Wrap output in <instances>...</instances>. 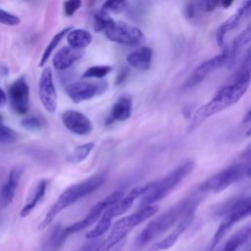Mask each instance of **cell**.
<instances>
[{"mask_svg":"<svg viewBox=\"0 0 251 251\" xmlns=\"http://www.w3.org/2000/svg\"><path fill=\"white\" fill-rule=\"evenodd\" d=\"M153 51L148 46H140L126 56V62L133 68L146 71L150 68L152 62Z\"/></svg>","mask_w":251,"mask_h":251,"instance_id":"21","label":"cell"},{"mask_svg":"<svg viewBox=\"0 0 251 251\" xmlns=\"http://www.w3.org/2000/svg\"><path fill=\"white\" fill-rule=\"evenodd\" d=\"M107 88L108 83L105 79H82L69 84L66 87V91L68 96L75 103H79L102 95L107 90Z\"/></svg>","mask_w":251,"mask_h":251,"instance_id":"9","label":"cell"},{"mask_svg":"<svg viewBox=\"0 0 251 251\" xmlns=\"http://www.w3.org/2000/svg\"><path fill=\"white\" fill-rule=\"evenodd\" d=\"M231 4H232V1H222V2H220V5H221L223 8H227V7H229Z\"/></svg>","mask_w":251,"mask_h":251,"instance_id":"39","label":"cell"},{"mask_svg":"<svg viewBox=\"0 0 251 251\" xmlns=\"http://www.w3.org/2000/svg\"><path fill=\"white\" fill-rule=\"evenodd\" d=\"M0 120H1V117H0Z\"/></svg>","mask_w":251,"mask_h":251,"instance_id":"42","label":"cell"},{"mask_svg":"<svg viewBox=\"0 0 251 251\" xmlns=\"http://www.w3.org/2000/svg\"><path fill=\"white\" fill-rule=\"evenodd\" d=\"M251 236L250 226H246L233 233L226 242L221 251H236L240 246L249 241Z\"/></svg>","mask_w":251,"mask_h":251,"instance_id":"24","label":"cell"},{"mask_svg":"<svg viewBox=\"0 0 251 251\" xmlns=\"http://www.w3.org/2000/svg\"><path fill=\"white\" fill-rule=\"evenodd\" d=\"M250 38H251V31H250V27L248 26L243 32H241V33L233 40L231 46L228 48L229 53H230V57H231V62L234 60L235 56L239 53V51L241 50V48L249 43Z\"/></svg>","mask_w":251,"mask_h":251,"instance_id":"28","label":"cell"},{"mask_svg":"<svg viewBox=\"0 0 251 251\" xmlns=\"http://www.w3.org/2000/svg\"><path fill=\"white\" fill-rule=\"evenodd\" d=\"M195 210L196 209L189 210L183 216V218L179 221V223L177 224L176 228L170 234H168L165 238H163L160 241H157L156 243L151 245L149 247V251H164V250H168L171 247H173L175 245V243L176 242L177 238L179 237V235L190 226V224L194 218Z\"/></svg>","mask_w":251,"mask_h":251,"instance_id":"15","label":"cell"},{"mask_svg":"<svg viewBox=\"0 0 251 251\" xmlns=\"http://www.w3.org/2000/svg\"><path fill=\"white\" fill-rule=\"evenodd\" d=\"M249 156L250 154L248 153L246 157H243L242 162L231 164L207 178L201 183L198 190L200 192H221L245 176H249Z\"/></svg>","mask_w":251,"mask_h":251,"instance_id":"7","label":"cell"},{"mask_svg":"<svg viewBox=\"0 0 251 251\" xmlns=\"http://www.w3.org/2000/svg\"><path fill=\"white\" fill-rule=\"evenodd\" d=\"M112 220L113 219L106 212H104L100 217V219L98 220V223L96 224L94 228H92L91 230L85 233V238L96 239L101 235H103L110 228L112 225Z\"/></svg>","mask_w":251,"mask_h":251,"instance_id":"27","label":"cell"},{"mask_svg":"<svg viewBox=\"0 0 251 251\" xmlns=\"http://www.w3.org/2000/svg\"><path fill=\"white\" fill-rule=\"evenodd\" d=\"M104 33L109 40L123 45H139L145 40V35L139 27L124 22L114 21Z\"/></svg>","mask_w":251,"mask_h":251,"instance_id":"8","label":"cell"},{"mask_svg":"<svg viewBox=\"0 0 251 251\" xmlns=\"http://www.w3.org/2000/svg\"><path fill=\"white\" fill-rule=\"evenodd\" d=\"M7 102V96L2 88H0V108L3 107Z\"/></svg>","mask_w":251,"mask_h":251,"instance_id":"37","label":"cell"},{"mask_svg":"<svg viewBox=\"0 0 251 251\" xmlns=\"http://www.w3.org/2000/svg\"><path fill=\"white\" fill-rule=\"evenodd\" d=\"M127 2L126 1H106L102 4L101 11L109 14L110 12L113 13H121L126 10Z\"/></svg>","mask_w":251,"mask_h":251,"instance_id":"32","label":"cell"},{"mask_svg":"<svg viewBox=\"0 0 251 251\" xmlns=\"http://www.w3.org/2000/svg\"><path fill=\"white\" fill-rule=\"evenodd\" d=\"M201 199L200 195H190L152 220L135 238L131 246V251L142 250L148 242L167 231L177 221H180L189 210L196 209Z\"/></svg>","mask_w":251,"mask_h":251,"instance_id":"1","label":"cell"},{"mask_svg":"<svg viewBox=\"0 0 251 251\" xmlns=\"http://www.w3.org/2000/svg\"><path fill=\"white\" fill-rule=\"evenodd\" d=\"M249 11H250V2L249 1L242 2L241 5L237 8L236 12L231 17H229L225 23H223V25L219 27L216 34V40L220 47L225 49V37L226 33L236 28L241 23V21L244 19V17L247 14H249Z\"/></svg>","mask_w":251,"mask_h":251,"instance_id":"16","label":"cell"},{"mask_svg":"<svg viewBox=\"0 0 251 251\" xmlns=\"http://www.w3.org/2000/svg\"><path fill=\"white\" fill-rule=\"evenodd\" d=\"M84 51L71 46H63L53 57V66L57 71H65L83 57Z\"/></svg>","mask_w":251,"mask_h":251,"instance_id":"19","label":"cell"},{"mask_svg":"<svg viewBox=\"0 0 251 251\" xmlns=\"http://www.w3.org/2000/svg\"><path fill=\"white\" fill-rule=\"evenodd\" d=\"M20 23H21V20L18 16L11 14L0 8V24L10 25V26H15V25H18Z\"/></svg>","mask_w":251,"mask_h":251,"instance_id":"33","label":"cell"},{"mask_svg":"<svg viewBox=\"0 0 251 251\" xmlns=\"http://www.w3.org/2000/svg\"><path fill=\"white\" fill-rule=\"evenodd\" d=\"M22 174L23 169L19 166H15L10 171L6 183L0 189V210L7 208L13 202Z\"/></svg>","mask_w":251,"mask_h":251,"instance_id":"18","label":"cell"},{"mask_svg":"<svg viewBox=\"0 0 251 251\" xmlns=\"http://www.w3.org/2000/svg\"><path fill=\"white\" fill-rule=\"evenodd\" d=\"M249 84L250 76H242L234 78L229 84L222 87L208 103L195 111L188 125L187 131H193L211 116L237 103L248 90Z\"/></svg>","mask_w":251,"mask_h":251,"instance_id":"2","label":"cell"},{"mask_svg":"<svg viewBox=\"0 0 251 251\" xmlns=\"http://www.w3.org/2000/svg\"><path fill=\"white\" fill-rule=\"evenodd\" d=\"M228 62H231V57L228 48L223 49L221 54L210 58L201 64H199L192 72L190 76L186 79L184 83V88H191L199 83H201L211 73L216 71L219 68L226 65Z\"/></svg>","mask_w":251,"mask_h":251,"instance_id":"10","label":"cell"},{"mask_svg":"<svg viewBox=\"0 0 251 251\" xmlns=\"http://www.w3.org/2000/svg\"><path fill=\"white\" fill-rule=\"evenodd\" d=\"M18 138L17 131L13 128L0 125V145H7L14 143Z\"/></svg>","mask_w":251,"mask_h":251,"instance_id":"31","label":"cell"},{"mask_svg":"<svg viewBox=\"0 0 251 251\" xmlns=\"http://www.w3.org/2000/svg\"><path fill=\"white\" fill-rule=\"evenodd\" d=\"M149 186H150V182H148L142 186H136V187L132 188L125 197H122L117 203H115L114 205L109 207L105 212L112 219L123 215L132 206L133 202L137 198L141 197L148 190Z\"/></svg>","mask_w":251,"mask_h":251,"instance_id":"17","label":"cell"},{"mask_svg":"<svg viewBox=\"0 0 251 251\" xmlns=\"http://www.w3.org/2000/svg\"><path fill=\"white\" fill-rule=\"evenodd\" d=\"M251 212V203H250V197L249 196H244L243 201L241 204L232 212H230L228 215L224 217L223 222L217 228L214 236L212 237V240L209 245V249L212 250L214 249L220 241L226 236L227 231L232 227L233 225L238 223L239 221L243 220L244 218L248 217Z\"/></svg>","mask_w":251,"mask_h":251,"instance_id":"11","label":"cell"},{"mask_svg":"<svg viewBox=\"0 0 251 251\" xmlns=\"http://www.w3.org/2000/svg\"><path fill=\"white\" fill-rule=\"evenodd\" d=\"M219 5H220V2H215V1L198 2L199 11H204V12H212V11L215 10Z\"/></svg>","mask_w":251,"mask_h":251,"instance_id":"36","label":"cell"},{"mask_svg":"<svg viewBox=\"0 0 251 251\" xmlns=\"http://www.w3.org/2000/svg\"><path fill=\"white\" fill-rule=\"evenodd\" d=\"M93 19H94L93 28L96 32L105 31L114 23V20L109 16V14L102 12L101 10L94 15Z\"/></svg>","mask_w":251,"mask_h":251,"instance_id":"30","label":"cell"},{"mask_svg":"<svg viewBox=\"0 0 251 251\" xmlns=\"http://www.w3.org/2000/svg\"><path fill=\"white\" fill-rule=\"evenodd\" d=\"M92 36L91 33L83 28H75L71 29L67 33V41L69 45L75 49L82 50L86 46H88L91 42Z\"/></svg>","mask_w":251,"mask_h":251,"instance_id":"22","label":"cell"},{"mask_svg":"<svg viewBox=\"0 0 251 251\" xmlns=\"http://www.w3.org/2000/svg\"><path fill=\"white\" fill-rule=\"evenodd\" d=\"M47 185H48V180L47 179H41L36 187L33 190V193L31 194L29 200L25 203V205L23 207L22 211H21V217L25 218L26 216H28L31 211L36 207V205L41 201V199L44 197L46 189H47Z\"/></svg>","mask_w":251,"mask_h":251,"instance_id":"23","label":"cell"},{"mask_svg":"<svg viewBox=\"0 0 251 251\" xmlns=\"http://www.w3.org/2000/svg\"><path fill=\"white\" fill-rule=\"evenodd\" d=\"M82 2L79 0H70L66 1L63 4L64 7V13L67 17H72L80 7Z\"/></svg>","mask_w":251,"mask_h":251,"instance_id":"35","label":"cell"},{"mask_svg":"<svg viewBox=\"0 0 251 251\" xmlns=\"http://www.w3.org/2000/svg\"><path fill=\"white\" fill-rule=\"evenodd\" d=\"M71 29H72V27H70V26L65 27V28L61 29L60 31H58V32L51 38L50 42L48 43V45L46 46V48L44 49V51H43V53H42V56H41V58H40L39 64H38L39 67H43V66L46 64L47 60H48L49 57L52 55V53H53V51L55 50V48L58 46V44H59L60 41L63 39V37H64L65 35H67V33H68Z\"/></svg>","mask_w":251,"mask_h":251,"instance_id":"26","label":"cell"},{"mask_svg":"<svg viewBox=\"0 0 251 251\" xmlns=\"http://www.w3.org/2000/svg\"><path fill=\"white\" fill-rule=\"evenodd\" d=\"M21 126L28 130H38L42 126L41 120L35 116H30L24 118L21 121Z\"/></svg>","mask_w":251,"mask_h":251,"instance_id":"34","label":"cell"},{"mask_svg":"<svg viewBox=\"0 0 251 251\" xmlns=\"http://www.w3.org/2000/svg\"><path fill=\"white\" fill-rule=\"evenodd\" d=\"M158 210L159 207L157 205H148L141 207L133 214L118 220L113 225L110 234L97 245L95 251H109L124 238H126L131 229L154 216Z\"/></svg>","mask_w":251,"mask_h":251,"instance_id":"6","label":"cell"},{"mask_svg":"<svg viewBox=\"0 0 251 251\" xmlns=\"http://www.w3.org/2000/svg\"><path fill=\"white\" fill-rule=\"evenodd\" d=\"M106 177L107 176L104 173L96 174L66 188L49 208L39 224L38 229L46 228L63 210L98 189L105 182Z\"/></svg>","mask_w":251,"mask_h":251,"instance_id":"3","label":"cell"},{"mask_svg":"<svg viewBox=\"0 0 251 251\" xmlns=\"http://www.w3.org/2000/svg\"><path fill=\"white\" fill-rule=\"evenodd\" d=\"M250 121V112H248L245 116V119H243V123H249Z\"/></svg>","mask_w":251,"mask_h":251,"instance_id":"40","label":"cell"},{"mask_svg":"<svg viewBox=\"0 0 251 251\" xmlns=\"http://www.w3.org/2000/svg\"><path fill=\"white\" fill-rule=\"evenodd\" d=\"M123 197V192L122 191H114L111 194L107 195L105 198L101 199L100 201H98L88 212V214L80 221L75 222L64 228H55V230L52 232L51 236L49 237L48 241H47V246L48 248H50L51 250H56L59 249L63 243L65 242L66 238L73 234L75 233L77 231H80L88 226H90L91 225H93L94 223H96L100 217L102 216V214L112 205H114L115 203H117L121 198Z\"/></svg>","mask_w":251,"mask_h":251,"instance_id":"4","label":"cell"},{"mask_svg":"<svg viewBox=\"0 0 251 251\" xmlns=\"http://www.w3.org/2000/svg\"><path fill=\"white\" fill-rule=\"evenodd\" d=\"M122 246H123V245H120V246H119V248H117V249H115V250H114V251H120V250H121V247H122Z\"/></svg>","mask_w":251,"mask_h":251,"instance_id":"41","label":"cell"},{"mask_svg":"<svg viewBox=\"0 0 251 251\" xmlns=\"http://www.w3.org/2000/svg\"><path fill=\"white\" fill-rule=\"evenodd\" d=\"M11 106L18 115H25L29 108V86L25 76L18 77L9 87Z\"/></svg>","mask_w":251,"mask_h":251,"instance_id":"13","label":"cell"},{"mask_svg":"<svg viewBox=\"0 0 251 251\" xmlns=\"http://www.w3.org/2000/svg\"><path fill=\"white\" fill-rule=\"evenodd\" d=\"M111 71H112V67L111 66H107V65L92 66V67H89L87 70H85L83 72V74L81 75V77L84 78V79H86V78L102 79Z\"/></svg>","mask_w":251,"mask_h":251,"instance_id":"29","label":"cell"},{"mask_svg":"<svg viewBox=\"0 0 251 251\" xmlns=\"http://www.w3.org/2000/svg\"><path fill=\"white\" fill-rule=\"evenodd\" d=\"M38 95L43 108L48 113H54L57 110V92L53 80V74L50 68L43 69L39 82Z\"/></svg>","mask_w":251,"mask_h":251,"instance_id":"12","label":"cell"},{"mask_svg":"<svg viewBox=\"0 0 251 251\" xmlns=\"http://www.w3.org/2000/svg\"><path fill=\"white\" fill-rule=\"evenodd\" d=\"M132 113V98L129 94L121 95L114 103L107 124L113 122H124L130 118Z\"/></svg>","mask_w":251,"mask_h":251,"instance_id":"20","label":"cell"},{"mask_svg":"<svg viewBox=\"0 0 251 251\" xmlns=\"http://www.w3.org/2000/svg\"><path fill=\"white\" fill-rule=\"evenodd\" d=\"M126 72L124 70V71H122L120 74H119V75L117 76V83H121L122 81H124L125 79H126Z\"/></svg>","mask_w":251,"mask_h":251,"instance_id":"38","label":"cell"},{"mask_svg":"<svg viewBox=\"0 0 251 251\" xmlns=\"http://www.w3.org/2000/svg\"><path fill=\"white\" fill-rule=\"evenodd\" d=\"M195 168V163L191 160L177 166L160 180L150 182L148 190L141 196L140 206L154 205V203L166 198L175 188Z\"/></svg>","mask_w":251,"mask_h":251,"instance_id":"5","label":"cell"},{"mask_svg":"<svg viewBox=\"0 0 251 251\" xmlns=\"http://www.w3.org/2000/svg\"><path fill=\"white\" fill-rule=\"evenodd\" d=\"M62 122L68 130L77 135H86L93 129L91 121L76 110L65 111L62 114Z\"/></svg>","mask_w":251,"mask_h":251,"instance_id":"14","label":"cell"},{"mask_svg":"<svg viewBox=\"0 0 251 251\" xmlns=\"http://www.w3.org/2000/svg\"><path fill=\"white\" fill-rule=\"evenodd\" d=\"M94 148L93 142H86L84 144L78 145L73 149V151L67 156L66 160L70 164H78L84 161Z\"/></svg>","mask_w":251,"mask_h":251,"instance_id":"25","label":"cell"}]
</instances>
